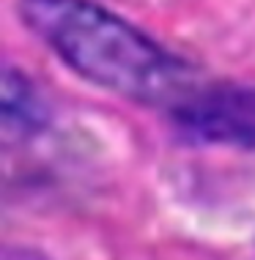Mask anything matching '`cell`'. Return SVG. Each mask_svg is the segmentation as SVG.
<instances>
[{
    "instance_id": "obj_1",
    "label": "cell",
    "mask_w": 255,
    "mask_h": 260,
    "mask_svg": "<svg viewBox=\"0 0 255 260\" xmlns=\"http://www.w3.org/2000/svg\"><path fill=\"white\" fill-rule=\"evenodd\" d=\"M22 17L82 80L170 112L201 77L143 30L91 0H22Z\"/></svg>"
},
{
    "instance_id": "obj_3",
    "label": "cell",
    "mask_w": 255,
    "mask_h": 260,
    "mask_svg": "<svg viewBox=\"0 0 255 260\" xmlns=\"http://www.w3.org/2000/svg\"><path fill=\"white\" fill-rule=\"evenodd\" d=\"M3 260H47V257L33 249H25V247H9L3 252Z\"/></svg>"
},
{
    "instance_id": "obj_2",
    "label": "cell",
    "mask_w": 255,
    "mask_h": 260,
    "mask_svg": "<svg viewBox=\"0 0 255 260\" xmlns=\"http://www.w3.org/2000/svg\"><path fill=\"white\" fill-rule=\"evenodd\" d=\"M167 115L192 140L255 151V88L201 80Z\"/></svg>"
}]
</instances>
